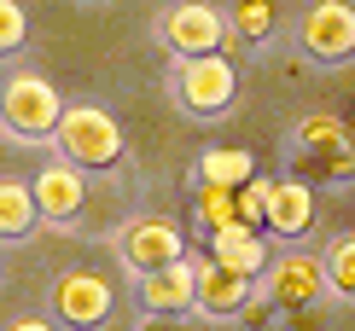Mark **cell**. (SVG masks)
I'll list each match as a JSON object with an SVG mask.
<instances>
[{"label": "cell", "mask_w": 355, "mask_h": 331, "mask_svg": "<svg viewBox=\"0 0 355 331\" xmlns=\"http://www.w3.org/2000/svg\"><path fill=\"white\" fill-rule=\"evenodd\" d=\"M169 99L175 111L192 116V123H221V116L239 105V64L227 53H210V58H181L169 70Z\"/></svg>", "instance_id": "277c9868"}, {"label": "cell", "mask_w": 355, "mask_h": 331, "mask_svg": "<svg viewBox=\"0 0 355 331\" xmlns=\"http://www.w3.org/2000/svg\"><path fill=\"white\" fill-rule=\"evenodd\" d=\"M29 47V12L24 0H0V64Z\"/></svg>", "instance_id": "ffe728a7"}, {"label": "cell", "mask_w": 355, "mask_h": 331, "mask_svg": "<svg viewBox=\"0 0 355 331\" xmlns=\"http://www.w3.org/2000/svg\"><path fill=\"white\" fill-rule=\"evenodd\" d=\"M35 227H41L35 186L18 180V175H0V244H24Z\"/></svg>", "instance_id": "2e32d148"}, {"label": "cell", "mask_w": 355, "mask_h": 331, "mask_svg": "<svg viewBox=\"0 0 355 331\" xmlns=\"http://www.w3.org/2000/svg\"><path fill=\"white\" fill-rule=\"evenodd\" d=\"M286 157H291V175L309 180V186H332V180H349L355 175V134L344 116H327V111H315V116H303L297 128H291V140H286Z\"/></svg>", "instance_id": "7a4b0ae2"}, {"label": "cell", "mask_w": 355, "mask_h": 331, "mask_svg": "<svg viewBox=\"0 0 355 331\" xmlns=\"http://www.w3.org/2000/svg\"><path fill=\"white\" fill-rule=\"evenodd\" d=\"M53 157L76 163L87 175L116 169V163H123V123H116L105 105H70L58 134H53Z\"/></svg>", "instance_id": "5b68a950"}, {"label": "cell", "mask_w": 355, "mask_h": 331, "mask_svg": "<svg viewBox=\"0 0 355 331\" xmlns=\"http://www.w3.org/2000/svg\"><path fill=\"white\" fill-rule=\"evenodd\" d=\"M116 314V291L105 274H87V267H64L47 285V320H58L64 331H105Z\"/></svg>", "instance_id": "ba28073f"}, {"label": "cell", "mask_w": 355, "mask_h": 331, "mask_svg": "<svg viewBox=\"0 0 355 331\" xmlns=\"http://www.w3.org/2000/svg\"><path fill=\"white\" fill-rule=\"evenodd\" d=\"M192 221H198V233H204V238L221 233V227H239V192L192 186Z\"/></svg>", "instance_id": "ac0fdd59"}, {"label": "cell", "mask_w": 355, "mask_h": 331, "mask_svg": "<svg viewBox=\"0 0 355 331\" xmlns=\"http://www.w3.org/2000/svg\"><path fill=\"white\" fill-rule=\"evenodd\" d=\"M152 41L175 58V64H181V58L227 53L233 47L227 6H216V0H169V6L152 18Z\"/></svg>", "instance_id": "3957f363"}, {"label": "cell", "mask_w": 355, "mask_h": 331, "mask_svg": "<svg viewBox=\"0 0 355 331\" xmlns=\"http://www.w3.org/2000/svg\"><path fill=\"white\" fill-rule=\"evenodd\" d=\"M268 192H274L268 175H257L250 186H239V221H245V227H262V215H268Z\"/></svg>", "instance_id": "44dd1931"}, {"label": "cell", "mask_w": 355, "mask_h": 331, "mask_svg": "<svg viewBox=\"0 0 355 331\" xmlns=\"http://www.w3.org/2000/svg\"><path fill=\"white\" fill-rule=\"evenodd\" d=\"M227 24H233V41L239 47H257V41L274 35V0H233Z\"/></svg>", "instance_id": "d6986e66"}, {"label": "cell", "mask_w": 355, "mask_h": 331, "mask_svg": "<svg viewBox=\"0 0 355 331\" xmlns=\"http://www.w3.org/2000/svg\"><path fill=\"white\" fill-rule=\"evenodd\" d=\"M257 303V279L233 274V267L210 262V256H198V314L204 320H245V308Z\"/></svg>", "instance_id": "4fadbf2b"}, {"label": "cell", "mask_w": 355, "mask_h": 331, "mask_svg": "<svg viewBox=\"0 0 355 331\" xmlns=\"http://www.w3.org/2000/svg\"><path fill=\"white\" fill-rule=\"evenodd\" d=\"M320 262H327V291L332 303H355V227L332 233L320 244Z\"/></svg>", "instance_id": "e0dca14e"}, {"label": "cell", "mask_w": 355, "mask_h": 331, "mask_svg": "<svg viewBox=\"0 0 355 331\" xmlns=\"http://www.w3.org/2000/svg\"><path fill=\"white\" fill-rule=\"evenodd\" d=\"M257 291L268 296V303L279 314H315L320 308V296H332L327 291V262H320V250H279L274 262H268V274L257 279Z\"/></svg>", "instance_id": "9c48e42d"}, {"label": "cell", "mask_w": 355, "mask_h": 331, "mask_svg": "<svg viewBox=\"0 0 355 331\" xmlns=\"http://www.w3.org/2000/svg\"><path fill=\"white\" fill-rule=\"evenodd\" d=\"M135 331H181V320H140Z\"/></svg>", "instance_id": "603a6c76"}, {"label": "cell", "mask_w": 355, "mask_h": 331, "mask_svg": "<svg viewBox=\"0 0 355 331\" xmlns=\"http://www.w3.org/2000/svg\"><path fill=\"white\" fill-rule=\"evenodd\" d=\"M70 105L58 99V87L41 76L35 64H12L0 76V134L18 145H53L58 123Z\"/></svg>", "instance_id": "6da1fadb"}, {"label": "cell", "mask_w": 355, "mask_h": 331, "mask_svg": "<svg viewBox=\"0 0 355 331\" xmlns=\"http://www.w3.org/2000/svg\"><path fill=\"white\" fill-rule=\"evenodd\" d=\"M6 331H64L58 320H47V314H29V320H12Z\"/></svg>", "instance_id": "7402d4cb"}, {"label": "cell", "mask_w": 355, "mask_h": 331, "mask_svg": "<svg viewBox=\"0 0 355 331\" xmlns=\"http://www.w3.org/2000/svg\"><path fill=\"white\" fill-rule=\"evenodd\" d=\"M29 186H35L41 221H53V227H70L87 209V169H76V163H64V157H47Z\"/></svg>", "instance_id": "7c38bea8"}, {"label": "cell", "mask_w": 355, "mask_h": 331, "mask_svg": "<svg viewBox=\"0 0 355 331\" xmlns=\"http://www.w3.org/2000/svg\"><path fill=\"white\" fill-rule=\"evenodd\" d=\"M297 53L320 70H338L355 58V0H309L291 29Z\"/></svg>", "instance_id": "52a82bcc"}, {"label": "cell", "mask_w": 355, "mask_h": 331, "mask_svg": "<svg viewBox=\"0 0 355 331\" xmlns=\"http://www.w3.org/2000/svg\"><path fill=\"white\" fill-rule=\"evenodd\" d=\"M135 308H140V320H187V314H198V256L135 279Z\"/></svg>", "instance_id": "30bf717a"}, {"label": "cell", "mask_w": 355, "mask_h": 331, "mask_svg": "<svg viewBox=\"0 0 355 331\" xmlns=\"http://www.w3.org/2000/svg\"><path fill=\"white\" fill-rule=\"evenodd\" d=\"M111 250H116V267L128 274V285L192 256V250H187V233L175 227L169 215H135V221H123L116 238H111Z\"/></svg>", "instance_id": "8992f818"}, {"label": "cell", "mask_w": 355, "mask_h": 331, "mask_svg": "<svg viewBox=\"0 0 355 331\" xmlns=\"http://www.w3.org/2000/svg\"><path fill=\"white\" fill-rule=\"evenodd\" d=\"M262 169H257V157L245 152V145H210V152H198V163H192V175H187V186H221V192H239L250 186Z\"/></svg>", "instance_id": "9a60e30c"}, {"label": "cell", "mask_w": 355, "mask_h": 331, "mask_svg": "<svg viewBox=\"0 0 355 331\" xmlns=\"http://www.w3.org/2000/svg\"><path fill=\"white\" fill-rule=\"evenodd\" d=\"M204 256L210 262H221V267H233V274H245V279H262L268 274V262H274V250H268V233L262 227H221V233H210L204 238Z\"/></svg>", "instance_id": "5bb4252c"}, {"label": "cell", "mask_w": 355, "mask_h": 331, "mask_svg": "<svg viewBox=\"0 0 355 331\" xmlns=\"http://www.w3.org/2000/svg\"><path fill=\"white\" fill-rule=\"evenodd\" d=\"M315 221H320V198H315V186L297 175H279L274 180V192H268V215H262V233L279 238V244H297V238L315 233Z\"/></svg>", "instance_id": "8fae6325"}]
</instances>
